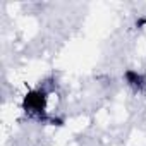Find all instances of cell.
Listing matches in <instances>:
<instances>
[{
  "label": "cell",
  "instance_id": "cell-3",
  "mask_svg": "<svg viewBox=\"0 0 146 146\" xmlns=\"http://www.w3.org/2000/svg\"><path fill=\"white\" fill-rule=\"evenodd\" d=\"M144 24H146V17H141V19L136 21V26L137 28H144Z\"/></svg>",
  "mask_w": 146,
  "mask_h": 146
},
{
  "label": "cell",
  "instance_id": "cell-1",
  "mask_svg": "<svg viewBox=\"0 0 146 146\" xmlns=\"http://www.w3.org/2000/svg\"><path fill=\"white\" fill-rule=\"evenodd\" d=\"M48 98H50V91L46 88H43V86L31 88L23 96L21 108L31 119H35L38 122H50L52 124L53 117L48 115Z\"/></svg>",
  "mask_w": 146,
  "mask_h": 146
},
{
  "label": "cell",
  "instance_id": "cell-2",
  "mask_svg": "<svg viewBox=\"0 0 146 146\" xmlns=\"http://www.w3.org/2000/svg\"><path fill=\"white\" fill-rule=\"evenodd\" d=\"M124 83L134 91V93H146V76L136 69H125L124 70Z\"/></svg>",
  "mask_w": 146,
  "mask_h": 146
}]
</instances>
